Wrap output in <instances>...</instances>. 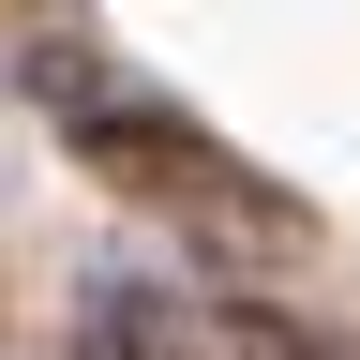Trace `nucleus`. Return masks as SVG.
I'll return each instance as SVG.
<instances>
[{
  "instance_id": "1",
  "label": "nucleus",
  "mask_w": 360,
  "mask_h": 360,
  "mask_svg": "<svg viewBox=\"0 0 360 360\" xmlns=\"http://www.w3.org/2000/svg\"><path fill=\"white\" fill-rule=\"evenodd\" d=\"M75 150L120 180V195H180V210H285L270 195V180L225 150L210 120H180V105H105V90H90L75 105Z\"/></svg>"
}]
</instances>
